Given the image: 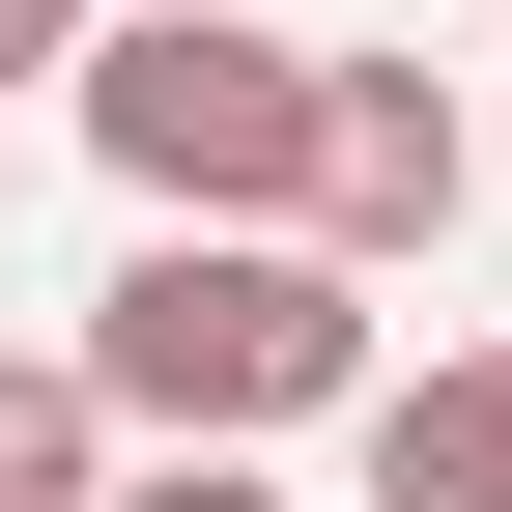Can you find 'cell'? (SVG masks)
I'll list each match as a JSON object with an SVG mask.
<instances>
[{
	"label": "cell",
	"instance_id": "cell-1",
	"mask_svg": "<svg viewBox=\"0 0 512 512\" xmlns=\"http://www.w3.org/2000/svg\"><path fill=\"white\" fill-rule=\"evenodd\" d=\"M57 370H86L114 427H171V456H256V427H342L370 399V285L313 228H143Z\"/></svg>",
	"mask_w": 512,
	"mask_h": 512
},
{
	"label": "cell",
	"instance_id": "cell-2",
	"mask_svg": "<svg viewBox=\"0 0 512 512\" xmlns=\"http://www.w3.org/2000/svg\"><path fill=\"white\" fill-rule=\"evenodd\" d=\"M57 86H86V143H114L143 228H285V171H313V57L256 0H86Z\"/></svg>",
	"mask_w": 512,
	"mask_h": 512
},
{
	"label": "cell",
	"instance_id": "cell-3",
	"mask_svg": "<svg viewBox=\"0 0 512 512\" xmlns=\"http://www.w3.org/2000/svg\"><path fill=\"white\" fill-rule=\"evenodd\" d=\"M456 114H427V57H313V171H285V228L342 256V285H399V256H456Z\"/></svg>",
	"mask_w": 512,
	"mask_h": 512
},
{
	"label": "cell",
	"instance_id": "cell-4",
	"mask_svg": "<svg viewBox=\"0 0 512 512\" xmlns=\"http://www.w3.org/2000/svg\"><path fill=\"white\" fill-rule=\"evenodd\" d=\"M370 512H512V342H456V370H370Z\"/></svg>",
	"mask_w": 512,
	"mask_h": 512
},
{
	"label": "cell",
	"instance_id": "cell-5",
	"mask_svg": "<svg viewBox=\"0 0 512 512\" xmlns=\"http://www.w3.org/2000/svg\"><path fill=\"white\" fill-rule=\"evenodd\" d=\"M86 484H114V399L57 342H0V512H86Z\"/></svg>",
	"mask_w": 512,
	"mask_h": 512
},
{
	"label": "cell",
	"instance_id": "cell-6",
	"mask_svg": "<svg viewBox=\"0 0 512 512\" xmlns=\"http://www.w3.org/2000/svg\"><path fill=\"white\" fill-rule=\"evenodd\" d=\"M86 512H285L256 456H143V484H86Z\"/></svg>",
	"mask_w": 512,
	"mask_h": 512
},
{
	"label": "cell",
	"instance_id": "cell-7",
	"mask_svg": "<svg viewBox=\"0 0 512 512\" xmlns=\"http://www.w3.org/2000/svg\"><path fill=\"white\" fill-rule=\"evenodd\" d=\"M57 57H86V0H0V86H57Z\"/></svg>",
	"mask_w": 512,
	"mask_h": 512
}]
</instances>
